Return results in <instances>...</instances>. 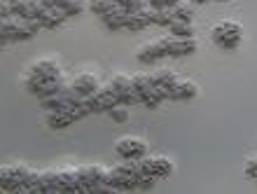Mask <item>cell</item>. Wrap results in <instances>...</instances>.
Here are the masks:
<instances>
[{
  "label": "cell",
  "mask_w": 257,
  "mask_h": 194,
  "mask_svg": "<svg viewBox=\"0 0 257 194\" xmlns=\"http://www.w3.org/2000/svg\"><path fill=\"white\" fill-rule=\"evenodd\" d=\"M117 7H122V10H126L128 14L134 12H143L145 10V5H148V0H112Z\"/></svg>",
  "instance_id": "25"
},
{
  "label": "cell",
  "mask_w": 257,
  "mask_h": 194,
  "mask_svg": "<svg viewBox=\"0 0 257 194\" xmlns=\"http://www.w3.org/2000/svg\"><path fill=\"white\" fill-rule=\"evenodd\" d=\"M196 52L194 38H169V56H190Z\"/></svg>",
  "instance_id": "15"
},
{
  "label": "cell",
  "mask_w": 257,
  "mask_h": 194,
  "mask_svg": "<svg viewBox=\"0 0 257 194\" xmlns=\"http://www.w3.org/2000/svg\"><path fill=\"white\" fill-rule=\"evenodd\" d=\"M169 31L173 38H194V26H192V21H173L169 26Z\"/></svg>",
  "instance_id": "22"
},
{
  "label": "cell",
  "mask_w": 257,
  "mask_h": 194,
  "mask_svg": "<svg viewBox=\"0 0 257 194\" xmlns=\"http://www.w3.org/2000/svg\"><path fill=\"white\" fill-rule=\"evenodd\" d=\"M150 26V17H148V10H143V12H134L128 14V21H126V31H145Z\"/></svg>",
  "instance_id": "18"
},
{
  "label": "cell",
  "mask_w": 257,
  "mask_h": 194,
  "mask_svg": "<svg viewBox=\"0 0 257 194\" xmlns=\"http://www.w3.org/2000/svg\"><path fill=\"white\" fill-rule=\"evenodd\" d=\"M245 175H248V178H255V180H257V157L248 159V164H245Z\"/></svg>",
  "instance_id": "29"
},
{
  "label": "cell",
  "mask_w": 257,
  "mask_h": 194,
  "mask_svg": "<svg viewBox=\"0 0 257 194\" xmlns=\"http://www.w3.org/2000/svg\"><path fill=\"white\" fill-rule=\"evenodd\" d=\"M115 152H117V157L124 161H138V159H145L148 145H145L141 138H122V141H117Z\"/></svg>",
  "instance_id": "7"
},
{
  "label": "cell",
  "mask_w": 257,
  "mask_h": 194,
  "mask_svg": "<svg viewBox=\"0 0 257 194\" xmlns=\"http://www.w3.org/2000/svg\"><path fill=\"white\" fill-rule=\"evenodd\" d=\"M40 28L42 26L38 21L12 17V19H3V24H0V38H3V42H10V40L24 42V40H31Z\"/></svg>",
  "instance_id": "1"
},
{
  "label": "cell",
  "mask_w": 257,
  "mask_h": 194,
  "mask_svg": "<svg viewBox=\"0 0 257 194\" xmlns=\"http://www.w3.org/2000/svg\"><path fill=\"white\" fill-rule=\"evenodd\" d=\"M61 75V66L56 59H40L35 61L31 70H28V77H56Z\"/></svg>",
  "instance_id": "12"
},
{
  "label": "cell",
  "mask_w": 257,
  "mask_h": 194,
  "mask_svg": "<svg viewBox=\"0 0 257 194\" xmlns=\"http://www.w3.org/2000/svg\"><path fill=\"white\" fill-rule=\"evenodd\" d=\"M66 19L68 17L59 10V7H45L40 14V19H38V24H40L42 28H59Z\"/></svg>",
  "instance_id": "16"
},
{
  "label": "cell",
  "mask_w": 257,
  "mask_h": 194,
  "mask_svg": "<svg viewBox=\"0 0 257 194\" xmlns=\"http://www.w3.org/2000/svg\"><path fill=\"white\" fill-rule=\"evenodd\" d=\"M213 42L222 49H236L243 42V26L238 21H220L213 33H210Z\"/></svg>",
  "instance_id": "2"
},
{
  "label": "cell",
  "mask_w": 257,
  "mask_h": 194,
  "mask_svg": "<svg viewBox=\"0 0 257 194\" xmlns=\"http://www.w3.org/2000/svg\"><path fill=\"white\" fill-rule=\"evenodd\" d=\"M136 59L141 61V63H155L159 56H157V49H155V42H150V45H143V47H138V52H136Z\"/></svg>",
  "instance_id": "23"
},
{
  "label": "cell",
  "mask_w": 257,
  "mask_h": 194,
  "mask_svg": "<svg viewBox=\"0 0 257 194\" xmlns=\"http://www.w3.org/2000/svg\"><path fill=\"white\" fill-rule=\"evenodd\" d=\"M63 75H56V77H26V89L38 99H45V96H52L54 91L63 87Z\"/></svg>",
  "instance_id": "6"
},
{
  "label": "cell",
  "mask_w": 257,
  "mask_h": 194,
  "mask_svg": "<svg viewBox=\"0 0 257 194\" xmlns=\"http://www.w3.org/2000/svg\"><path fill=\"white\" fill-rule=\"evenodd\" d=\"M143 168H148L150 173L155 175V178H166V175L173 173V161L169 159V157H145V159H141Z\"/></svg>",
  "instance_id": "11"
},
{
  "label": "cell",
  "mask_w": 257,
  "mask_h": 194,
  "mask_svg": "<svg viewBox=\"0 0 257 194\" xmlns=\"http://www.w3.org/2000/svg\"><path fill=\"white\" fill-rule=\"evenodd\" d=\"M103 26L108 28V31H122V28H126V21H128V12L126 10H122V7H112L110 12H105L101 17Z\"/></svg>",
  "instance_id": "14"
},
{
  "label": "cell",
  "mask_w": 257,
  "mask_h": 194,
  "mask_svg": "<svg viewBox=\"0 0 257 194\" xmlns=\"http://www.w3.org/2000/svg\"><path fill=\"white\" fill-rule=\"evenodd\" d=\"M196 94H199V87H196L194 82L178 80V84H176V89H173L171 99H173V101H190V99H194Z\"/></svg>",
  "instance_id": "17"
},
{
  "label": "cell",
  "mask_w": 257,
  "mask_h": 194,
  "mask_svg": "<svg viewBox=\"0 0 257 194\" xmlns=\"http://www.w3.org/2000/svg\"><path fill=\"white\" fill-rule=\"evenodd\" d=\"M31 173L33 171L26 166H3V171H0V187L5 192H26Z\"/></svg>",
  "instance_id": "4"
},
{
  "label": "cell",
  "mask_w": 257,
  "mask_h": 194,
  "mask_svg": "<svg viewBox=\"0 0 257 194\" xmlns=\"http://www.w3.org/2000/svg\"><path fill=\"white\" fill-rule=\"evenodd\" d=\"M131 80H134V89L136 94H138V99H145V96L155 89V84H152V77L150 75H131Z\"/></svg>",
  "instance_id": "19"
},
{
  "label": "cell",
  "mask_w": 257,
  "mask_h": 194,
  "mask_svg": "<svg viewBox=\"0 0 257 194\" xmlns=\"http://www.w3.org/2000/svg\"><path fill=\"white\" fill-rule=\"evenodd\" d=\"M171 17H173V21H192L194 19V10H192L190 5H176V7H171L169 10Z\"/></svg>",
  "instance_id": "24"
},
{
  "label": "cell",
  "mask_w": 257,
  "mask_h": 194,
  "mask_svg": "<svg viewBox=\"0 0 257 194\" xmlns=\"http://www.w3.org/2000/svg\"><path fill=\"white\" fill-rule=\"evenodd\" d=\"M80 99L82 96L77 94V91L73 89V84H70V87H61L52 96L40 99V106L45 108L47 113H54V110H63V108H75L77 103H80Z\"/></svg>",
  "instance_id": "5"
},
{
  "label": "cell",
  "mask_w": 257,
  "mask_h": 194,
  "mask_svg": "<svg viewBox=\"0 0 257 194\" xmlns=\"http://www.w3.org/2000/svg\"><path fill=\"white\" fill-rule=\"evenodd\" d=\"M176 5H180V0H148V7L152 10H171Z\"/></svg>",
  "instance_id": "28"
},
{
  "label": "cell",
  "mask_w": 257,
  "mask_h": 194,
  "mask_svg": "<svg viewBox=\"0 0 257 194\" xmlns=\"http://www.w3.org/2000/svg\"><path fill=\"white\" fill-rule=\"evenodd\" d=\"M110 84H112V89L117 91V99H119V103L122 106H134V103H141V99H138V94H136L134 89V80L131 77H126V75H115L112 80H110Z\"/></svg>",
  "instance_id": "8"
},
{
  "label": "cell",
  "mask_w": 257,
  "mask_h": 194,
  "mask_svg": "<svg viewBox=\"0 0 257 194\" xmlns=\"http://www.w3.org/2000/svg\"><path fill=\"white\" fill-rule=\"evenodd\" d=\"M148 17H150V24H155V26H166L169 28L173 24V17H171L169 10H148Z\"/></svg>",
  "instance_id": "21"
},
{
  "label": "cell",
  "mask_w": 257,
  "mask_h": 194,
  "mask_svg": "<svg viewBox=\"0 0 257 194\" xmlns=\"http://www.w3.org/2000/svg\"><path fill=\"white\" fill-rule=\"evenodd\" d=\"M108 115L117 122V124H122V122H126V120H128V110H126V106H122V103H117L115 108H110Z\"/></svg>",
  "instance_id": "27"
},
{
  "label": "cell",
  "mask_w": 257,
  "mask_h": 194,
  "mask_svg": "<svg viewBox=\"0 0 257 194\" xmlns=\"http://www.w3.org/2000/svg\"><path fill=\"white\" fill-rule=\"evenodd\" d=\"M192 3H196V5H206V3H210V0H192Z\"/></svg>",
  "instance_id": "30"
},
{
  "label": "cell",
  "mask_w": 257,
  "mask_h": 194,
  "mask_svg": "<svg viewBox=\"0 0 257 194\" xmlns=\"http://www.w3.org/2000/svg\"><path fill=\"white\" fill-rule=\"evenodd\" d=\"M40 185H42V194L59 192V171H45V173H40Z\"/></svg>",
  "instance_id": "20"
},
{
  "label": "cell",
  "mask_w": 257,
  "mask_h": 194,
  "mask_svg": "<svg viewBox=\"0 0 257 194\" xmlns=\"http://www.w3.org/2000/svg\"><path fill=\"white\" fill-rule=\"evenodd\" d=\"M150 77H152V84H155L157 91H159L164 99H171V94H173V89H176V84H178L176 73H171V70H159V73L150 75Z\"/></svg>",
  "instance_id": "10"
},
{
  "label": "cell",
  "mask_w": 257,
  "mask_h": 194,
  "mask_svg": "<svg viewBox=\"0 0 257 194\" xmlns=\"http://www.w3.org/2000/svg\"><path fill=\"white\" fill-rule=\"evenodd\" d=\"M89 7H91V12L94 14L103 17L105 12H110V10L115 7V3H112V0H89Z\"/></svg>",
  "instance_id": "26"
},
{
  "label": "cell",
  "mask_w": 257,
  "mask_h": 194,
  "mask_svg": "<svg viewBox=\"0 0 257 194\" xmlns=\"http://www.w3.org/2000/svg\"><path fill=\"white\" fill-rule=\"evenodd\" d=\"M80 120V115L75 108H63V110H54V113H49L47 117V124L49 129H54V131H61V129H68L73 122Z\"/></svg>",
  "instance_id": "9"
},
{
  "label": "cell",
  "mask_w": 257,
  "mask_h": 194,
  "mask_svg": "<svg viewBox=\"0 0 257 194\" xmlns=\"http://www.w3.org/2000/svg\"><path fill=\"white\" fill-rule=\"evenodd\" d=\"M215 3H229V0H215Z\"/></svg>",
  "instance_id": "31"
},
{
  "label": "cell",
  "mask_w": 257,
  "mask_h": 194,
  "mask_svg": "<svg viewBox=\"0 0 257 194\" xmlns=\"http://www.w3.org/2000/svg\"><path fill=\"white\" fill-rule=\"evenodd\" d=\"M136 175H138V161H131L126 166H115L108 171L105 185L117 192H126V189H138L136 187Z\"/></svg>",
  "instance_id": "3"
},
{
  "label": "cell",
  "mask_w": 257,
  "mask_h": 194,
  "mask_svg": "<svg viewBox=\"0 0 257 194\" xmlns=\"http://www.w3.org/2000/svg\"><path fill=\"white\" fill-rule=\"evenodd\" d=\"M73 89L77 91L80 96H94L98 89H101V82H98V77L91 73H82L77 75L73 80Z\"/></svg>",
  "instance_id": "13"
}]
</instances>
